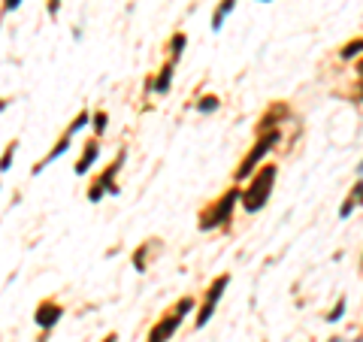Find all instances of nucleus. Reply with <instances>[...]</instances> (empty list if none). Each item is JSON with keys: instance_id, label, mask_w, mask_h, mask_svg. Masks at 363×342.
Here are the masks:
<instances>
[{"instance_id": "obj_1", "label": "nucleus", "mask_w": 363, "mask_h": 342, "mask_svg": "<svg viewBox=\"0 0 363 342\" xmlns=\"http://www.w3.org/2000/svg\"><path fill=\"white\" fill-rule=\"evenodd\" d=\"M272 179H276V170H264V173L257 176V182L252 185V191H248V197H245V206L248 209H260L267 203V194H269V188H272Z\"/></svg>"}, {"instance_id": "obj_2", "label": "nucleus", "mask_w": 363, "mask_h": 342, "mask_svg": "<svg viewBox=\"0 0 363 342\" xmlns=\"http://www.w3.org/2000/svg\"><path fill=\"white\" fill-rule=\"evenodd\" d=\"M191 306H194V303H191V300H185V303H182V306H179V315H173V318H167V321H164V324H157V327L152 330V336H149V342H167L169 336H173V333H176V327H179V321H182V315H185V312H191Z\"/></svg>"}, {"instance_id": "obj_3", "label": "nucleus", "mask_w": 363, "mask_h": 342, "mask_svg": "<svg viewBox=\"0 0 363 342\" xmlns=\"http://www.w3.org/2000/svg\"><path fill=\"white\" fill-rule=\"evenodd\" d=\"M224 285H227V279H218L215 282V288L209 291V303H203V309H200V318H197V327H203L209 321V315H212V309H215V303L221 300V291H224Z\"/></svg>"}, {"instance_id": "obj_4", "label": "nucleus", "mask_w": 363, "mask_h": 342, "mask_svg": "<svg viewBox=\"0 0 363 342\" xmlns=\"http://www.w3.org/2000/svg\"><path fill=\"white\" fill-rule=\"evenodd\" d=\"M236 197H240V194H236V191H230V194H227V197L218 203V209H215V215H212V219L209 221H203V227H212V224H221L224 219H227V212H230L233 209V203H236Z\"/></svg>"}, {"instance_id": "obj_5", "label": "nucleus", "mask_w": 363, "mask_h": 342, "mask_svg": "<svg viewBox=\"0 0 363 342\" xmlns=\"http://www.w3.org/2000/svg\"><path fill=\"white\" fill-rule=\"evenodd\" d=\"M58 318H61L58 306H43V309L37 312V324H40V327H52L55 321H58Z\"/></svg>"}, {"instance_id": "obj_6", "label": "nucleus", "mask_w": 363, "mask_h": 342, "mask_svg": "<svg viewBox=\"0 0 363 342\" xmlns=\"http://www.w3.org/2000/svg\"><path fill=\"white\" fill-rule=\"evenodd\" d=\"M230 9H233V0H224V6H221V13H218V16H215V28H221V18H224L227 13H230Z\"/></svg>"}, {"instance_id": "obj_7", "label": "nucleus", "mask_w": 363, "mask_h": 342, "mask_svg": "<svg viewBox=\"0 0 363 342\" xmlns=\"http://www.w3.org/2000/svg\"><path fill=\"white\" fill-rule=\"evenodd\" d=\"M94 158H97V149H94V145H91V152L82 158V161H79V173H82V170H88V164L94 161Z\"/></svg>"}, {"instance_id": "obj_8", "label": "nucleus", "mask_w": 363, "mask_h": 342, "mask_svg": "<svg viewBox=\"0 0 363 342\" xmlns=\"http://www.w3.org/2000/svg\"><path fill=\"white\" fill-rule=\"evenodd\" d=\"M106 342H116V336H109V339H106Z\"/></svg>"}]
</instances>
